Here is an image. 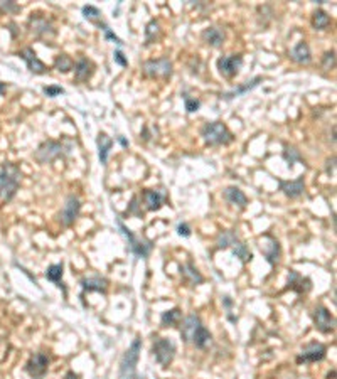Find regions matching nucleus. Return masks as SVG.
I'll return each instance as SVG.
<instances>
[{
    "mask_svg": "<svg viewBox=\"0 0 337 379\" xmlns=\"http://www.w3.org/2000/svg\"><path fill=\"white\" fill-rule=\"evenodd\" d=\"M181 337L184 342L194 344L197 349H204L207 344H211V332L202 326L201 317L197 313H189L182 322L181 327Z\"/></svg>",
    "mask_w": 337,
    "mask_h": 379,
    "instance_id": "f257e3e1",
    "label": "nucleus"
},
{
    "mask_svg": "<svg viewBox=\"0 0 337 379\" xmlns=\"http://www.w3.org/2000/svg\"><path fill=\"white\" fill-rule=\"evenodd\" d=\"M21 167H17L16 164L6 162L0 167V199L4 203H11L16 198L19 185H21Z\"/></svg>",
    "mask_w": 337,
    "mask_h": 379,
    "instance_id": "f03ea898",
    "label": "nucleus"
},
{
    "mask_svg": "<svg viewBox=\"0 0 337 379\" xmlns=\"http://www.w3.org/2000/svg\"><path fill=\"white\" fill-rule=\"evenodd\" d=\"M201 137L206 145L217 147V145H230L235 140V135L222 121H209L201 129Z\"/></svg>",
    "mask_w": 337,
    "mask_h": 379,
    "instance_id": "7ed1b4c3",
    "label": "nucleus"
},
{
    "mask_svg": "<svg viewBox=\"0 0 337 379\" xmlns=\"http://www.w3.org/2000/svg\"><path fill=\"white\" fill-rule=\"evenodd\" d=\"M140 351H142V339L135 337L120 361V379H140L137 372V362L138 357H140Z\"/></svg>",
    "mask_w": 337,
    "mask_h": 379,
    "instance_id": "20e7f679",
    "label": "nucleus"
},
{
    "mask_svg": "<svg viewBox=\"0 0 337 379\" xmlns=\"http://www.w3.org/2000/svg\"><path fill=\"white\" fill-rule=\"evenodd\" d=\"M27 29L36 39H41L42 42H52L58 36V31L54 27L51 19L41 16V14H31L27 21Z\"/></svg>",
    "mask_w": 337,
    "mask_h": 379,
    "instance_id": "39448f33",
    "label": "nucleus"
},
{
    "mask_svg": "<svg viewBox=\"0 0 337 379\" xmlns=\"http://www.w3.org/2000/svg\"><path fill=\"white\" fill-rule=\"evenodd\" d=\"M66 152H68L66 147H64L61 142L47 140V142H42V144L37 147V150L34 152V159H36L39 164H51V162L66 155Z\"/></svg>",
    "mask_w": 337,
    "mask_h": 379,
    "instance_id": "423d86ee",
    "label": "nucleus"
},
{
    "mask_svg": "<svg viewBox=\"0 0 337 379\" xmlns=\"http://www.w3.org/2000/svg\"><path fill=\"white\" fill-rule=\"evenodd\" d=\"M172 61L168 57H160V59H148L142 65V73L147 78H152V80H167V78L172 76Z\"/></svg>",
    "mask_w": 337,
    "mask_h": 379,
    "instance_id": "0eeeda50",
    "label": "nucleus"
},
{
    "mask_svg": "<svg viewBox=\"0 0 337 379\" xmlns=\"http://www.w3.org/2000/svg\"><path fill=\"white\" fill-rule=\"evenodd\" d=\"M117 224H118L120 233L125 236V239L128 241V246H130L132 253L135 255L137 258H147L148 255H150V251H152V241H145V239L137 238V236L122 223V219H117Z\"/></svg>",
    "mask_w": 337,
    "mask_h": 379,
    "instance_id": "6e6552de",
    "label": "nucleus"
},
{
    "mask_svg": "<svg viewBox=\"0 0 337 379\" xmlns=\"http://www.w3.org/2000/svg\"><path fill=\"white\" fill-rule=\"evenodd\" d=\"M152 354H153V357H155V361L160 364L162 367H167L176 357V344L172 342L171 339L160 337L153 342Z\"/></svg>",
    "mask_w": 337,
    "mask_h": 379,
    "instance_id": "1a4fd4ad",
    "label": "nucleus"
},
{
    "mask_svg": "<svg viewBox=\"0 0 337 379\" xmlns=\"http://www.w3.org/2000/svg\"><path fill=\"white\" fill-rule=\"evenodd\" d=\"M243 66V56L241 54H228V56H221L217 59V71L222 78L231 80L240 73Z\"/></svg>",
    "mask_w": 337,
    "mask_h": 379,
    "instance_id": "9d476101",
    "label": "nucleus"
},
{
    "mask_svg": "<svg viewBox=\"0 0 337 379\" xmlns=\"http://www.w3.org/2000/svg\"><path fill=\"white\" fill-rule=\"evenodd\" d=\"M79 213H81V201H79V198L74 194L68 196L66 203H64L61 213H59V223L68 228L78 219Z\"/></svg>",
    "mask_w": 337,
    "mask_h": 379,
    "instance_id": "9b49d317",
    "label": "nucleus"
},
{
    "mask_svg": "<svg viewBox=\"0 0 337 379\" xmlns=\"http://www.w3.org/2000/svg\"><path fill=\"white\" fill-rule=\"evenodd\" d=\"M49 367V356L44 352H34L26 364V371L32 379H42Z\"/></svg>",
    "mask_w": 337,
    "mask_h": 379,
    "instance_id": "f8f14e48",
    "label": "nucleus"
},
{
    "mask_svg": "<svg viewBox=\"0 0 337 379\" xmlns=\"http://www.w3.org/2000/svg\"><path fill=\"white\" fill-rule=\"evenodd\" d=\"M327 356V347L324 344L320 342H309L305 344L304 347H302V352L300 356L297 357V362L299 364H307V362H319V361H324Z\"/></svg>",
    "mask_w": 337,
    "mask_h": 379,
    "instance_id": "ddd939ff",
    "label": "nucleus"
},
{
    "mask_svg": "<svg viewBox=\"0 0 337 379\" xmlns=\"http://www.w3.org/2000/svg\"><path fill=\"white\" fill-rule=\"evenodd\" d=\"M314 324H315V329L322 334H330L334 332L335 329V319L334 315H332L329 310L325 307H315L314 310Z\"/></svg>",
    "mask_w": 337,
    "mask_h": 379,
    "instance_id": "4468645a",
    "label": "nucleus"
},
{
    "mask_svg": "<svg viewBox=\"0 0 337 379\" xmlns=\"http://www.w3.org/2000/svg\"><path fill=\"white\" fill-rule=\"evenodd\" d=\"M260 249L263 253V257L266 258L271 267H275L280 260V244L271 234H265L263 238H260Z\"/></svg>",
    "mask_w": 337,
    "mask_h": 379,
    "instance_id": "2eb2a0df",
    "label": "nucleus"
},
{
    "mask_svg": "<svg viewBox=\"0 0 337 379\" xmlns=\"http://www.w3.org/2000/svg\"><path fill=\"white\" fill-rule=\"evenodd\" d=\"M278 187H280L282 193L287 196V198H290V199L300 198V196L305 193L304 175L297 177L295 180H282V179H278Z\"/></svg>",
    "mask_w": 337,
    "mask_h": 379,
    "instance_id": "dca6fc26",
    "label": "nucleus"
},
{
    "mask_svg": "<svg viewBox=\"0 0 337 379\" xmlns=\"http://www.w3.org/2000/svg\"><path fill=\"white\" fill-rule=\"evenodd\" d=\"M19 57H22L24 61L27 62V68L29 71L34 73V75H46V73L49 71L47 66L44 65V62L41 61V59L37 57V54L34 52L32 47H26L22 49L21 52H19Z\"/></svg>",
    "mask_w": 337,
    "mask_h": 379,
    "instance_id": "f3484780",
    "label": "nucleus"
},
{
    "mask_svg": "<svg viewBox=\"0 0 337 379\" xmlns=\"http://www.w3.org/2000/svg\"><path fill=\"white\" fill-rule=\"evenodd\" d=\"M95 73V65L86 57H79L74 65V81L76 83H88V80Z\"/></svg>",
    "mask_w": 337,
    "mask_h": 379,
    "instance_id": "a211bd4d",
    "label": "nucleus"
},
{
    "mask_svg": "<svg viewBox=\"0 0 337 379\" xmlns=\"http://www.w3.org/2000/svg\"><path fill=\"white\" fill-rule=\"evenodd\" d=\"M165 193L163 191H155V189H147L142 193V199L143 204H145L147 211H158L163 206V201H165Z\"/></svg>",
    "mask_w": 337,
    "mask_h": 379,
    "instance_id": "6ab92c4d",
    "label": "nucleus"
},
{
    "mask_svg": "<svg viewBox=\"0 0 337 379\" xmlns=\"http://www.w3.org/2000/svg\"><path fill=\"white\" fill-rule=\"evenodd\" d=\"M83 288V295L86 292H100V293H106L108 288V280L100 277V275H95V277H88V278H81L79 282Z\"/></svg>",
    "mask_w": 337,
    "mask_h": 379,
    "instance_id": "aec40b11",
    "label": "nucleus"
},
{
    "mask_svg": "<svg viewBox=\"0 0 337 379\" xmlns=\"http://www.w3.org/2000/svg\"><path fill=\"white\" fill-rule=\"evenodd\" d=\"M289 57L294 62H297V65H310L312 52H310L309 44H307L305 41H300L297 46L292 47V51L289 52Z\"/></svg>",
    "mask_w": 337,
    "mask_h": 379,
    "instance_id": "412c9836",
    "label": "nucleus"
},
{
    "mask_svg": "<svg viewBox=\"0 0 337 379\" xmlns=\"http://www.w3.org/2000/svg\"><path fill=\"white\" fill-rule=\"evenodd\" d=\"M201 39L211 47H221L222 44H224L226 36H224V31H222V29L211 26V27H206L204 31H202Z\"/></svg>",
    "mask_w": 337,
    "mask_h": 379,
    "instance_id": "4be33fe9",
    "label": "nucleus"
},
{
    "mask_svg": "<svg viewBox=\"0 0 337 379\" xmlns=\"http://www.w3.org/2000/svg\"><path fill=\"white\" fill-rule=\"evenodd\" d=\"M261 81H263V78H261V76H256V78H253V80L243 83V85H240L238 88H235L233 91L222 93L221 98H222V100H226V101H231V100H235V98H238V96H243V95H246V93H250L251 90H255V88L258 86Z\"/></svg>",
    "mask_w": 337,
    "mask_h": 379,
    "instance_id": "5701e85b",
    "label": "nucleus"
},
{
    "mask_svg": "<svg viewBox=\"0 0 337 379\" xmlns=\"http://www.w3.org/2000/svg\"><path fill=\"white\" fill-rule=\"evenodd\" d=\"M222 198H224L231 206H238L240 209H245L246 204H248V198L245 196V193H243L240 187H235V185L226 187L224 193H222Z\"/></svg>",
    "mask_w": 337,
    "mask_h": 379,
    "instance_id": "b1692460",
    "label": "nucleus"
},
{
    "mask_svg": "<svg viewBox=\"0 0 337 379\" xmlns=\"http://www.w3.org/2000/svg\"><path fill=\"white\" fill-rule=\"evenodd\" d=\"M289 288L295 290L297 293H307L310 290V280L304 278L299 272L290 270L289 273Z\"/></svg>",
    "mask_w": 337,
    "mask_h": 379,
    "instance_id": "393cba45",
    "label": "nucleus"
},
{
    "mask_svg": "<svg viewBox=\"0 0 337 379\" xmlns=\"http://www.w3.org/2000/svg\"><path fill=\"white\" fill-rule=\"evenodd\" d=\"M181 275L182 278L186 280L187 283L192 285V287H196V285H201L204 282V277L199 273V270H197L192 263H184L181 267Z\"/></svg>",
    "mask_w": 337,
    "mask_h": 379,
    "instance_id": "a878e982",
    "label": "nucleus"
},
{
    "mask_svg": "<svg viewBox=\"0 0 337 379\" xmlns=\"http://www.w3.org/2000/svg\"><path fill=\"white\" fill-rule=\"evenodd\" d=\"M96 145H98V159H100V164L106 165L108 154H110V150L113 147V140L106 134H100L96 139Z\"/></svg>",
    "mask_w": 337,
    "mask_h": 379,
    "instance_id": "bb28decb",
    "label": "nucleus"
},
{
    "mask_svg": "<svg viewBox=\"0 0 337 379\" xmlns=\"http://www.w3.org/2000/svg\"><path fill=\"white\" fill-rule=\"evenodd\" d=\"M63 270H64V265L63 263H56V265H51V267H47L46 270V278L49 282L56 283L59 288H63V293L66 295V287H64L63 283Z\"/></svg>",
    "mask_w": 337,
    "mask_h": 379,
    "instance_id": "cd10ccee",
    "label": "nucleus"
},
{
    "mask_svg": "<svg viewBox=\"0 0 337 379\" xmlns=\"http://www.w3.org/2000/svg\"><path fill=\"white\" fill-rule=\"evenodd\" d=\"M160 36H162L160 24H158V21H155V19H152L145 27V46L157 42L158 39H160Z\"/></svg>",
    "mask_w": 337,
    "mask_h": 379,
    "instance_id": "c85d7f7f",
    "label": "nucleus"
},
{
    "mask_svg": "<svg viewBox=\"0 0 337 379\" xmlns=\"http://www.w3.org/2000/svg\"><path fill=\"white\" fill-rule=\"evenodd\" d=\"M181 319H182V312H181V308H171V310H167V312H163L162 313V317H160V326L162 327H174V326H177V324L181 322Z\"/></svg>",
    "mask_w": 337,
    "mask_h": 379,
    "instance_id": "c756f323",
    "label": "nucleus"
},
{
    "mask_svg": "<svg viewBox=\"0 0 337 379\" xmlns=\"http://www.w3.org/2000/svg\"><path fill=\"white\" fill-rule=\"evenodd\" d=\"M312 26H314L315 31H325V29L330 26L329 14L325 11H322V9H317L314 12V16H312Z\"/></svg>",
    "mask_w": 337,
    "mask_h": 379,
    "instance_id": "7c9ffc66",
    "label": "nucleus"
},
{
    "mask_svg": "<svg viewBox=\"0 0 337 379\" xmlns=\"http://www.w3.org/2000/svg\"><path fill=\"white\" fill-rule=\"evenodd\" d=\"M231 248H233V255H235L236 258H240L243 263H248L251 260V251L248 249V246L243 243V241L236 239L235 243L231 244Z\"/></svg>",
    "mask_w": 337,
    "mask_h": 379,
    "instance_id": "2f4dec72",
    "label": "nucleus"
},
{
    "mask_svg": "<svg viewBox=\"0 0 337 379\" xmlns=\"http://www.w3.org/2000/svg\"><path fill=\"white\" fill-rule=\"evenodd\" d=\"M74 68L73 59L68 56V54H59L54 59V70H58L59 73H69Z\"/></svg>",
    "mask_w": 337,
    "mask_h": 379,
    "instance_id": "473e14b6",
    "label": "nucleus"
},
{
    "mask_svg": "<svg viewBox=\"0 0 337 379\" xmlns=\"http://www.w3.org/2000/svg\"><path fill=\"white\" fill-rule=\"evenodd\" d=\"M83 16H84V19L86 21H90V22H93V24H101L103 22V14H101V11L98 7H95V6H84L83 7Z\"/></svg>",
    "mask_w": 337,
    "mask_h": 379,
    "instance_id": "72a5a7b5",
    "label": "nucleus"
},
{
    "mask_svg": "<svg viewBox=\"0 0 337 379\" xmlns=\"http://www.w3.org/2000/svg\"><path fill=\"white\" fill-rule=\"evenodd\" d=\"M236 239H238V236L235 234V231L228 229L219 233V236H217V239H216V244H217V248H230Z\"/></svg>",
    "mask_w": 337,
    "mask_h": 379,
    "instance_id": "f704fd0d",
    "label": "nucleus"
},
{
    "mask_svg": "<svg viewBox=\"0 0 337 379\" xmlns=\"http://www.w3.org/2000/svg\"><path fill=\"white\" fill-rule=\"evenodd\" d=\"M284 159L287 160V164H289V167L292 169L297 160H302V155H300V152L295 149V147L285 145L284 147Z\"/></svg>",
    "mask_w": 337,
    "mask_h": 379,
    "instance_id": "c9c22d12",
    "label": "nucleus"
},
{
    "mask_svg": "<svg viewBox=\"0 0 337 379\" xmlns=\"http://www.w3.org/2000/svg\"><path fill=\"white\" fill-rule=\"evenodd\" d=\"M335 68V51L330 49L322 56V70L324 71H332Z\"/></svg>",
    "mask_w": 337,
    "mask_h": 379,
    "instance_id": "e433bc0d",
    "label": "nucleus"
},
{
    "mask_svg": "<svg viewBox=\"0 0 337 379\" xmlns=\"http://www.w3.org/2000/svg\"><path fill=\"white\" fill-rule=\"evenodd\" d=\"M182 100H184V106H186V111L187 113H194L199 110L201 106V101L196 100V98H191L187 95H182Z\"/></svg>",
    "mask_w": 337,
    "mask_h": 379,
    "instance_id": "4c0bfd02",
    "label": "nucleus"
},
{
    "mask_svg": "<svg viewBox=\"0 0 337 379\" xmlns=\"http://www.w3.org/2000/svg\"><path fill=\"white\" fill-rule=\"evenodd\" d=\"M0 12H4V14H17V12H21V7L17 6L16 2H6V0H0Z\"/></svg>",
    "mask_w": 337,
    "mask_h": 379,
    "instance_id": "58836bf2",
    "label": "nucleus"
},
{
    "mask_svg": "<svg viewBox=\"0 0 337 379\" xmlns=\"http://www.w3.org/2000/svg\"><path fill=\"white\" fill-rule=\"evenodd\" d=\"M98 27H100V31H103V34H105V39H110V41H113V42H117L118 46H122V39L120 37H117L115 34L111 32V29L106 26L105 22H101V24H98Z\"/></svg>",
    "mask_w": 337,
    "mask_h": 379,
    "instance_id": "ea45409f",
    "label": "nucleus"
},
{
    "mask_svg": "<svg viewBox=\"0 0 337 379\" xmlns=\"http://www.w3.org/2000/svg\"><path fill=\"white\" fill-rule=\"evenodd\" d=\"M42 91H44V95L49 96V98H56V96H59V95H63V93H64V88L56 86V85H51V86H44Z\"/></svg>",
    "mask_w": 337,
    "mask_h": 379,
    "instance_id": "a19ab883",
    "label": "nucleus"
},
{
    "mask_svg": "<svg viewBox=\"0 0 337 379\" xmlns=\"http://www.w3.org/2000/svg\"><path fill=\"white\" fill-rule=\"evenodd\" d=\"M177 233H179V236H182V238H189V236H191V228H189V224L179 223V224H177Z\"/></svg>",
    "mask_w": 337,
    "mask_h": 379,
    "instance_id": "79ce46f5",
    "label": "nucleus"
},
{
    "mask_svg": "<svg viewBox=\"0 0 337 379\" xmlns=\"http://www.w3.org/2000/svg\"><path fill=\"white\" fill-rule=\"evenodd\" d=\"M127 214H135V216H140V211H138V198H137V196L132 199V204H130V208L127 209Z\"/></svg>",
    "mask_w": 337,
    "mask_h": 379,
    "instance_id": "37998d69",
    "label": "nucleus"
},
{
    "mask_svg": "<svg viewBox=\"0 0 337 379\" xmlns=\"http://www.w3.org/2000/svg\"><path fill=\"white\" fill-rule=\"evenodd\" d=\"M113 56H115V62H118L120 66H123V68L128 66V61L125 59V56H123V52L120 51V49H118V51H115V54H113Z\"/></svg>",
    "mask_w": 337,
    "mask_h": 379,
    "instance_id": "c03bdc74",
    "label": "nucleus"
},
{
    "mask_svg": "<svg viewBox=\"0 0 337 379\" xmlns=\"http://www.w3.org/2000/svg\"><path fill=\"white\" fill-rule=\"evenodd\" d=\"M64 379H78V374L74 371H68L66 376H64Z\"/></svg>",
    "mask_w": 337,
    "mask_h": 379,
    "instance_id": "a18cd8bd",
    "label": "nucleus"
},
{
    "mask_svg": "<svg viewBox=\"0 0 337 379\" xmlns=\"http://www.w3.org/2000/svg\"><path fill=\"white\" fill-rule=\"evenodd\" d=\"M222 303H224L226 308H231V305H233V302H231L230 297H224V298H222Z\"/></svg>",
    "mask_w": 337,
    "mask_h": 379,
    "instance_id": "49530a36",
    "label": "nucleus"
},
{
    "mask_svg": "<svg viewBox=\"0 0 337 379\" xmlns=\"http://www.w3.org/2000/svg\"><path fill=\"white\" fill-rule=\"evenodd\" d=\"M118 142H120V144H122L123 147H128V142H127L125 139H123V137H118Z\"/></svg>",
    "mask_w": 337,
    "mask_h": 379,
    "instance_id": "de8ad7c7",
    "label": "nucleus"
},
{
    "mask_svg": "<svg viewBox=\"0 0 337 379\" xmlns=\"http://www.w3.org/2000/svg\"><path fill=\"white\" fill-rule=\"evenodd\" d=\"M6 88H7V86H6V83H2V81H0V95H2V93L6 91Z\"/></svg>",
    "mask_w": 337,
    "mask_h": 379,
    "instance_id": "09e8293b",
    "label": "nucleus"
}]
</instances>
